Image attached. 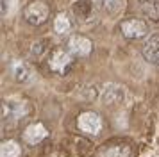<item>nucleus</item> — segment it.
<instances>
[{
  "label": "nucleus",
  "mask_w": 159,
  "mask_h": 157,
  "mask_svg": "<svg viewBox=\"0 0 159 157\" xmlns=\"http://www.w3.org/2000/svg\"><path fill=\"white\" fill-rule=\"evenodd\" d=\"M139 9L152 21H159V0H139Z\"/></svg>",
  "instance_id": "6e6552de"
},
{
  "label": "nucleus",
  "mask_w": 159,
  "mask_h": 157,
  "mask_svg": "<svg viewBox=\"0 0 159 157\" xmlns=\"http://www.w3.org/2000/svg\"><path fill=\"white\" fill-rule=\"evenodd\" d=\"M20 154V146L15 141H7L2 145V157H16Z\"/></svg>",
  "instance_id": "4468645a"
},
{
  "label": "nucleus",
  "mask_w": 159,
  "mask_h": 157,
  "mask_svg": "<svg viewBox=\"0 0 159 157\" xmlns=\"http://www.w3.org/2000/svg\"><path fill=\"white\" fill-rule=\"evenodd\" d=\"M45 137H47V130L41 123H32L23 132V141L29 143V145H38L39 141H43Z\"/></svg>",
  "instance_id": "0eeeda50"
},
{
  "label": "nucleus",
  "mask_w": 159,
  "mask_h": 157,
  "mask_svg": "<svg viewBox=\"0 0 159 157\" xmlns=\"http://www.w3.org/2000/svg\"><path fill=\"white\" fill-rule=\"evenodd\" d=\"M98 4L111 14H118L123 9V0H100Z\"/></svg>",
  "instance_id": "9b49d317"
},
{
  "label": "nucleus",
  "mask_w": 159,
  "mask_h": 157,
  "mask_svg": "<svg viewBox=\"0 0 159 157\" xmlns=\"http://www.w3.org/2000/svg\"><path fill=\"white\" fill-rule=\"evenodd\" d=\"M141 52H143V57L150 64L159 66V34H152L150 38L145 41Z\"/></svg>",
  "instance_id": "423d86ee"
},
{
  "label": "nucleus",
  "mask_w": 159,
  "mask_h": 157,
  "mask_svg": "<svg viewBox=\"0 0 159 157\" xmlns=\"http://www.w3.org/2000/svg\"><path fill=\"white\" fill-rule=\"evenodd\" d=\"M50 16V7L43 0H32L23 9V18L30 25H41L48 20Z\"/></svg>",
  "instance_id": "f257e3e1"
},
{
  "label": "nucleus",
  "mask_w": 159,
  "mask_h": 157,
  "mask_svg": "<svg viewBox=\"0 0 159 157\" xmlns=\"http://www.w3.org/2000/svg\"><path fill=\"white\" fill-rule=\"evenodd\" d=\"M89 9H91V2H89V0H79V2H75V6H73L75 14L80 16V18H86L88 14H89Z\"/></svg>",
  "instance_id": "f8f14e48"
},
{
  "label": "nucleus",
  "mask_w": 159,
  "mask_h": 157,
  "mask_svg": "<svg viewBox=\"0 0 159 157\" xmlns=\"http://www.w3.org/2000/svg\"><path fill=\"white\" fill-rule=\"evenodd\" d=\"M43 48H45L43 41H36V43H32V48H30V54L38 57V56H41V52H43Z\"/></svg>",
  "instance_id": "2eb2a0df"
},
{
  "label": "nucleus",
  "mask_w": 159,
  "mask_h": 157,
  "mask_svg": "<svg viewBox=\"0 0 159 157\" xmlns=\"http://www.w3.org/2000/svg\"><path fill=\"white\" fill-rule=\"evenodd\" d=\"M48 66L52 71H56L59 75H66L73 68V59L70 52H65L63 48H54L48 57Z\"/></svg>",
  "instance_id": "7ed1b4c3"
},
{
  "label": "nucleus",
  "mask_w": 159,
  "mask_h": 157,
  "mask_svg": "<svg viewBox=\"0 0 159 157\" xmlns=\"http://www.w3.org/2000/svg\"><path fill=\"white\" fill-rule=\"evenodd\" d=\"M77 127H79V130L82 132V134L97 137V136L100 134V130H102V120H100V116H98L97 113L86 111V113L79 114V118H77Z\"/></svg>",
  "instance_id": "f03ea898"
},
{
  "label": "nucleus",
  "mask_w": 159,
  "mask_h": 157,
  "mask_svg": "<svg viewBox=\"0 0 159 157\" xmlns=\"http://www.w3.org/2000/svg\"><path fill=\"white\" fill-rule=\"evenodd\" d=\"M13 75H15L16 80H25V78L29 77V68H27V64L25 63H15L13 66Z\"/></svg>",
  "instance_id": "ddd939ff"
},
{
  "label": "nucleus",
  "mask_w": 159,
  "mask_h": 157,
  "mask_svg": "<svg viewBox=\"0 0 159 157\" xmlns=\"http://www.w3.org/2000/svg\"><path fill=\"white\" fill-rule=\"evenodd\" d=\"M127 155V150L123 152L122 146L118 145H107V146H102L98 152V157H125Z\"/></svg>",
  "instance_id": "9d476101"
},
{
  "label": "nucleus",
  "mask_w": 159,
  "mask_h": 157,
  "mask_svg": "<svg viewBox=\"0 0 159 157\" xmlns=\"http://www.w3.org/2000/svg\"><path fill=\"white\" fill-rule=\"evenodd\" d=\"M66 48L72 56H77V57H88L93 50V43L91 39H88L86 36H80V34H75L72 36L68 43H66Z\"/></svg>",
  "instance_id": "39448f33"
},
{
  "label": "nucleus",
  "mask_w": 159,
  "mask_h": 157,
  "mask_svg": "<svg viewBox=\"0 0 159 157\" xmlns=\"http://www.w3.org/2000/svg\"><path fill=\"white\" fill-rule=\"evenodd\" d=\"M120 32L127 39H141L148 34V25L141 18H127L120 23Z\"/></svg>",
  "instance_id": "20e7f679"
},
{
  "label": "nucleus",
  "mask_w": 159,
  "mask_h": 157,
  "mask_svg": "<svg viewBox=\"0 0 159 157\" xmlns=\"http://www.w3.org/2000/svg\"><path fill=\"white\" fill-rule=\"evenodd\" d=\"M54 29H56L57 34H66V32L72 29V21L68 18V14L66 13L57 14V16H56V21H54Z\"/></svg>",
  "instance_id": "1a4fd4ad"
}]
</instances>
